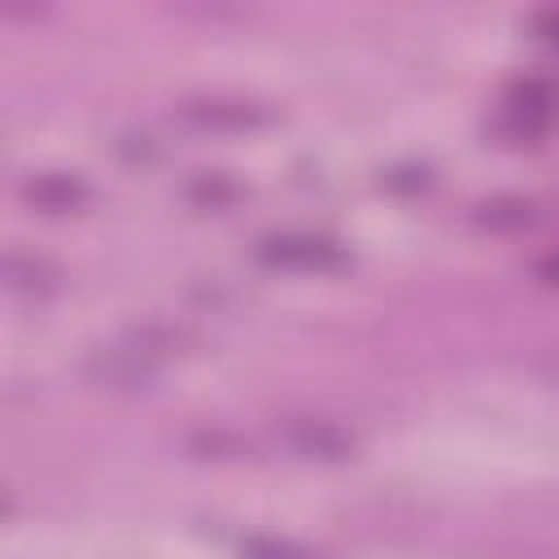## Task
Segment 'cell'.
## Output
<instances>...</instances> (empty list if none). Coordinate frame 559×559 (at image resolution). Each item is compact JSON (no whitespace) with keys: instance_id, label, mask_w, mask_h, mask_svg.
Masks as SVG:
<instances>
[{"instance_id":"10","label":"cell","mask_w":559,"mask_h":559,"mask_svg":"<svg viewBox=\"0 0 559 559\" xmlns=\"http://www.w3.org/2000/svg\"><path fill=\"white\" fill-rule=\"evenodd\" d=\"M192 197H197L201 205H223V201L236 197V188H231L223 175H201V179L192 183Z\"/></svg>"},{"instance_id":"2","label":"cell","mask_w":559,"mask_h":559,"mask_svg":"<svg viewBox=\"0 0 559 559\" xmlns=\"http://www.w3.org/2000/svg\"><path fill=\"white\" fill-rule=\"evenodd\" d=\"M555 105H559V92L550 79H520L507 96H502V114H498V127L511 135V140H533L550 127L555 118Z\"/></svg>"},{"instance_id":"8","label":"cell","mask_w":559,"mask_h":559,"mask_svg":"<svg viewBox=\"0 0 559 559\" xmlns=\"http://www.w3.org/2000/svg\"><path fill=\"white\" fill-rule=\"evenodd\" d=\"M476 223L489 227V231H511V227L533 223V205L520 201V197H498V201H485L476 210Z\"/></svg>"},{"instance_id":"9","label":"cell","mask_w":559,"mask_h":559,"mask_svg":"<svg viewBox=\"0 0 559 559\" xmlns=\"http://www.w3.org/2000/svg\"><path fill=\"white\" fill-rule=\"evenodd\" d=\"M240 559H319V555L301 542H288V537H245Z\"/></svg>"},{"instance_id":"12","label":"cell","mask_w":559,"mask_h":559,"mask_svg":"<svg viewBox=\"0 0 559 559\" xmlns=\"http://www.w3.org/2000/svg\"><path fill=\"white\" fill-rule=\"evenodd\" d=\"M533 31L546 39V44H559V4H550V9H542L537 17H533Z\"/></svg>"},{"instance_id":"4","label":"cell","mask_w":559,"mask_h":559,"mask_svg":"<svg viewBox=\"0 0 559 559\" xmlns=\"http://www.w3.org/2000/svg\"><path fill=\"white\" fill-rule=\"evenodd\" d=\"M280 437L288 441V450H297L301 459H319V463H341L358 450V437L328 415H288L280 424Z\"/></svg>"},{"instance_id":"1","label":"cell","mask_w":559,"mask_h":559,"mask_svg":"<svg viewBox=\"0 0 559 559\" xmlns=\"http://www.w3.org/2000/svg\"><path fill=\"white\" fill-rule=\"evenodd\" d=\"M258 258L275 271H336L349 262L345 245L323 231H266L258 240Z\"/></svg>"},{"instance_id":"6","label":"cell","mask_w":559,"mask_h":559,"mask_svg":"<svg viewBox=\"0 0 559 559\" xmlns=\"http://www.w3.org/2000/svg\"><path fill=\"white\" fill-rule=\"evenodd\" d=\"M22 197L44 214H70V210H83L92 192L74 170H39L22 179Z\"/></svg>"},{"instance_id":"11","label":"cell","mask_w":559,"mask_h":559,"mask_svg":"<svg viewBox=\"0 0 559 559\" xmlns=\"http://www.w3.org/2000/svg\"><path fill=\"white\" fill-rule=\"evenodd\" d=\"M384 188H393V192H415V188H428V170H424V166H402V170H389V175H384Z\"/></svg>"},{"instance_id":"5","label":"cell","mask_w":559,"mask_h":559,"mask_svg":"<svg viewBox=\"0 0 559 559\" xmlns=\"http://www.w3.org/2000/svg\"><path fill=\"white\" fill-rule=\"evenodd\" d=\"M87 380H96L100 389H148L157 380V362L148 354H140L135 345H114V349H92L83 358Z\"/></svg>"},{"instance_id":"7","label":"cell","mask_w":559,"mask_h":559,"mask_svg":"<svg viewBox=\"0 0 559 559\" xmlns=\"http://www.w3.org/2000/svg\"><path fill=\"white\" fill-rule=\"evenodd\" d=\"M57 280H61V271H57L48 258L22 253V249H9V253H4V284H9L13 293H22V297H44V293L57 288Z\"/></svg>"},{"instance_id":"3","label":"cell","mask_w":559,"mask_h":559,"mask_svg":"<svg viewBox=\"0 0 559 559\" xmlns=\"http://www.w3.org/2000/svg\"><path fill=\"white\" fill-rule=\"evenodd\" d=\"M179 122L192 131H214V135H236V131H258L271 122L266 105L240 100V96H197L179 105Z\"/></svg>"}]
</instances>
